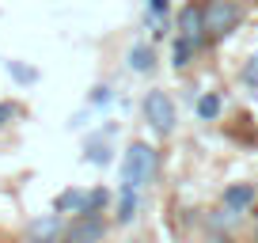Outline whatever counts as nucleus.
I'll return each instance as SVG.
<instances>
[{"label":"nucleus","instance_id":"1","mask_svg":"<svg viewBox=\"0 0 258 243\" xmlns=\"http://www.w3.org/2000/svg\"><path fill=\"white\" fill-rule=\"evenodd\" d=\"M152 163H156V156H152V148L148 145H129V152H125V160H121V190H141L148 183V175H152Z\"/></svg>","mask_w":258,"mask_h":243},{"label":"nucleus","instance_id":"2","mask_svg":"<svg viewBox=\"0 0 258 243\" xmlns=\"http://www.w3.org/2000/svg\"><path fill=\"white\" fill-rule=\"evenodd\" d=\"M145 118H148V126H152L156 133H171V130H175V103H171V95H163V91H148Z\"/></svg>","mask_w":258,"mask_h":243},{"label":"nucleus","instance_id":"3","mask_svg":"<svg viewBox=\"0 0 258 243\" xmlns=\"http://www.w3.org/2000/svg\"><path fill=\"white\" fill-rule=\"evenodd\" d=\"M235 23H239V8H235L232 0H213L209 4V12H205V34L220 38V34H228Z\"/></svg>","mask_w":258,"mask_h":243},{"label":"nucleus","instance_id":"4","mask_svg":"<svg viewBox=\"0 0 258 243\" xmlns=\"http://www.w3.org/2000/svg\"><path fill=\"white\" fill-rule=\"evenodd\" d=\"M103 232H106V224L88 213V217H80L69 232H64V239H69V243H99V239H103Z\"/></svg>","mask_w":258,"mask_h":243},{"label":"nucleus","instance_id":"5","mask_svg":"<svg viewBox=\"0 0 258 243\" xmlns=\"http://www.w3.org/2000/svg\"><path fill=\"white\" fill-rule=\"evenodd\" d=\"M178 31H182V42L198 46V42H202V34H205V12L182 8V16H178Z\"/></svg>","mask_w":258,"mask_h":243},{"label":"nucleus","instance_id":"6","mask_svg":"<svg viewBox=\"0 0 258 243\" xmlns=\"http://www.w3.org/2000/svg\"><path fill=\"white\" fill-rule=\"evenodd\" d=\"M27 235H31V243H57V235H61V217H57V213H49V217L31 220Z\"/></svg>","mask_w":258,"mask_h":243},{"label":"nucleus","instance_id":"7","mask_svg":"<svg viewBox=\"0 0 258 243\" xmlns=\"http://www.w3.org/2000/svg\"><path fill=\"white\" fill-rule=\"evenodd\" d=\"M250 202H254V190H250L247 183H243V187H232V190L224 194V205H228V209H247Z\"/></svg>","mask_w":258,"mask_h":243},{"label":"nucleus","instance_id":"8","mask_svg":"<svg viewBox=\"0 0 258 243\" xmlns=\"http://www.w3.org/2000/svg\"><path fill=\"white\" fill-rule=\"evenodd\" d=\"M129 65L137 69V73H148V69H152V49L148 46H133L129 49Z\"/></svg>","mask_w":258,"mask_h":243},{"label":"nucleus","instance_id":"9","mask_svg":"<svg viewBox=\"0 0 258 243\" xmlns=\"http://www.w3.org/2000/svg\"><path fill=\"white\" fill-rule=\"evenodd\" d=\"M61 209H88V194H80V190H69V194H61V198H57V213H61Z\"/></svg>","mask_w":258,"mask_h":243},{"label":"nucleus","instance_id":"10","mask_svg":"<svg viewBox=\"0 0 258 243\" xmlns=\"http://www.w3.org/2000/svg\"><path fill=\"white\" fill-rule=\"evenodd\" d=\"M198 114H202L205 122H209V118H217V114H220V99H217V95H205L202 103H198Z\"/></svg>","mask_w":258,"mask_h":243},{"label":"nucleus","instance_id":"11","mask_svg":"<svg viewBox=\"0 0 258 243\" xmlns=\"http://www.w3.org/2000/svg\"><path fill=\"white\" fill-rule=\"evenodd\" d=\"M133 209H137V202H133V194H129V190H121V205H118V220H133Z\"/></svg>","mask_w":258,"mask_h":243},{"label":"nucleus","instance_id":"12","mask_svg":"<svg viewBox=\"0 0 258 243\" xmlns=\"http://www.w3.org/2000/svg\"><path fill=\"white\" fill-rule=\"evenodd\" d=\"M190 42H175V65H186V57H190Z\"/></svg>","mask_w":258,"mask_h":243},{"label":"nucleus","instance_id":"13","mask_svg":"<svg viewBox=\"0 0 258 243\" xmlns=\"http://www.w3.org/2000/svg\"><path fill=\"white\" fill-rule=\"evenodd\" d=\"M88 152H91V160H95V163H106V160H110V156H106V145H91Z\"/></svg>","mask_w":258,"mask_h":243},{"label":"nucleus","instance_id":"14","mask_svg":"<svg viewBox=\"0 0 258 243\" xmlns=\"http://www.w3.org/2000/svg\"><path fill=\"white\" fill-rule=\"evenodd\" d=\"M12 73H16V80H34V73L23 69V65H12Z\"/></svg>","mask_w":258,"mask_h":243},{"label":"nucleus","instance_id":"15","mask_svg":"<svg viewBox=\"0 0 258 243\" xmlns=\"http://www.w3.org/2000/svg\"><path fill=\"white\" fill-rule=\"evenodd\" d=\"M8 118H12V103H0V126H4Z\"/></svg>","mask_w":258,"mask_h":243},{"label":"nucleus","instance_id":"16","mask_svg":"<svg viewBox=\"0 0 258 243\" xmlns=\"http://www.w3.org/2000/svg\"><path fill=\"white\" fill-rule=\"evenodd\" d=\"M152 8H156V12H163V8H167V0H152Z\"/></svg>","mask_w":258,"mask_h":243}]
</instances>
